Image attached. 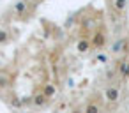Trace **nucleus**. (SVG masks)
I'll use <instances>...</instances> for the list:
<instances>
[{"label":"nucleus","mask_w":129,"mask_h":113,"mask_svg":"<svg viewBox=\"0 0 129 113\" xmlns=\"http://www.w3.org/2000/svg\"><path fill=\"white\" fill-rule=\"evenodd\" d=\"M71 113H83V111H81V109H80V108H74V109H73V111H71Z\"/></svg>","instance_id":"nucleus-11"},{"label":"nucleus","mask_w":129,"mask_h":113,"mask_svg":"<svg viewBox=\"0 0 129 113\" xmlns=\"http://www.w3.org/2000/svg\"><path fill=\"white\" fill-rule=\"evenodd\" d=\"M90 46H92V43H90L88 39H80V43H78V51H80V53H87V51L90 50Z\"/></svg>","instance_id":"nucleus-8"},{"label":"nucleus","mask_w":129,"mask_h":113,"mask_svg":"<svg viewBox=\"0 0 129 113\" xmlns=\"http://www.w3.org/2000/svg\"><path fill=\"white\" fill-rule=\"evenodd\" d=\"M92 48H95V50H101L104 44H106V32L103 30V28H99L95 34H94V37H92Z\"/></svg>","instance_id":"nucleus-1"},{"label":"nucleus","mask_w":129,"mask_h":113,"mask_svg":"<svg viewBox=\"0 0 129 113\" xmlns=\"http://www.w3.org/2000/svg\"><path fill=\"white\" fill-rule=\"evenodd\" d=\"M48 101H50V99L44 95V92H41V94H37V95L34 97V102H32V104H34V106H37V108H43V106H46V102H48Z\"/></svg>","instance_id":"nucleus-6"},{"label":"nucleus","mask_w":129,"mask_h":113,"mask_svg":"<svg viewBox=\"0 0 129 113\" xmlns=\"http://www.w3.org/2000/svg\"><path fill=\"white\" fill-rule=\"evenodd\" d=\"M9 41V32L7 30H0V44H6Z\"/></svg>","instance_id":"nucleus-10"},{"label":"nucleus","mask_w":129,"mask_h":113,"mask_svg":"<svg viewBox=\"0 0 129 113\" xmlns=\"http://www.w3.org/2000/svg\"><path fill=\"white\" fill-rule=\"evenodd\" d=\"M118 97H120V94H118V88H117V87H108V88L104 90V99H106L108 102H117Z\"/></svg>","instance_id":"nucleus-3"},{"label":"nucleus","mask_w":129,"mask_h":113,"mask_svg":"<svg viewBox=\"0 0 129 113\" xmlns=\"http://www.w3.org/2000/svg\"><path fill=\"white\" fill-rule=\"evenodd\" d=\"M11 87V74L7 71H0V95H4V90Z\"/></svg>","instance_id":"nucleus-2"},{"label":"nucleus","mask_w":129,"mask_h":113,"mask_svg":"<svg viewBox=\"0 0 129 113\" xmlns=\"http://www.w3.org/2000/svg\"><path fill=\"white\" fill-rule=\"evenodd\" d=\"M111 4H113V9L117 13H124L125 7H127V0H113Z\"/></svg>","instance_id":"nucleus-7"},{"label":"nucleus","mask_w":129,"mask_h":113,"mask_svg":"<svg viewBox=\"0 0 129 113\" xmlns=\"http://www.w3.org/2000/svg\"><path fill=\"white\" fill-rule=\"evenodd\" d=\"M83 113H101V104L97 101H88L85 104V109Z\"/></svg>","instance_id":"nucleus-5"},{"label":"nucleus","mask_w":129,"mask_h":113,"mask_svg":"<svg viewBox=\"0 0 129 113\" xmlns=\"http://www.w3.org/2000/svg\"><path fill=\"white\" fill-rule=\"evenodd\" d=\"M27 7H28V0H20L13 6V13L14 14H27Z\"/></svg>","instance_id":"nucleus-4"},{"label":"nucleus","mask_w":129,"mask_h":113,"mask_svg":"<svg viewBox=\"0 0 129 113\" xmlns=\"http://www.w3.org/2000/svg\"><path fill=\"white\" fill-rule=\"evenodd\" d=\"M43 92H44V95H46L48 99H51V97L55 95L57 88H55V85H51V83H46V85H44V88H43Z\"/></svg>","instance_id":"nucleus-9"}]
</instances>
